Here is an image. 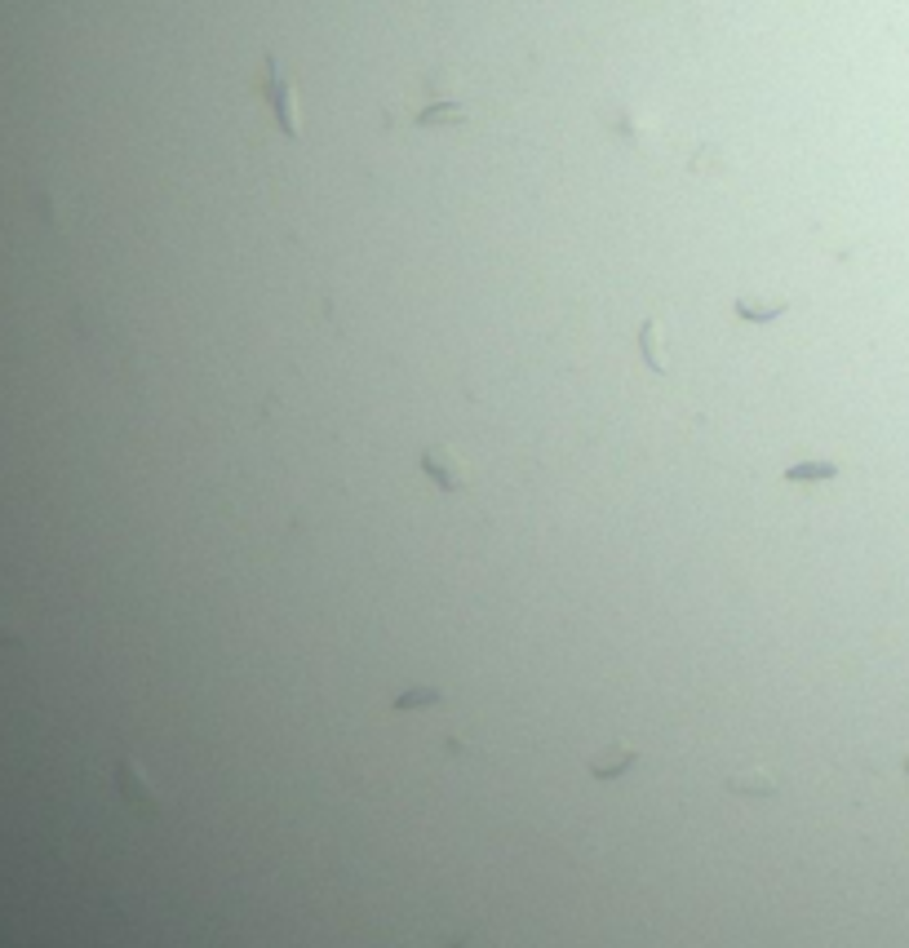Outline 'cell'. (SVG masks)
I'll list each match as a JSON object with an SVG mask.
<instances>
[{
	"instance_id": "3",
	"label": "cell",
	"mask_w": 909,
	"mask_h": 948,
	"mask_svg": "<svg viewBox=\"0 0 909 948\" xmlns=\"http://www.w3.org/2000/svg\"><path fill=\"white\" fill-rule=\"evenodd\" d=\"M417 466H421V474H430V478H435V487H439V492H462V487H466V470H462V466H457V457H453V453H444V448H426Z\"/></svg>"
},
{
	"instance_id": "9",
	"label": "cell",
	"mask_w": 909,
	"mask_h": 948,
	"mask_svg": "<svg viewBox=\"0 0 909 948\" xmlns=\"http://www.w3.org/2000/svg\"><path fill=\"white\" fill-rule=\"evenodd\" d=\"M728 789H732V794H746V798H750V794H755V798H772V794H777V780L763 776V771H746V776H732Z\"/></svg>"
},
{
	"instance_id": "8",
	"label": "cell",
	"mask_w": 909,
	"mask_h": 948,
	"mask_svg": "<svg viewBox=\"0 0 909 948\" xmlns=\"http://www.w3.org/2000/svg\"><path fill=\"white\" fill-rule=\"evenodd\" d=\"M608 129H613L617 137H626V142H644V137H652V120L644 116V112H635V107H626V120H608Z\"/></svg>"
},
{
	"instance_id": "10",
	"label": "cell",
	"mask_w": 909,
	"mask_h": 948,
	"mask_svg": "<svg viewBox=\"0 0 909 948\" xmlns=\"http://www.w3.org/2000/svg\"><path fill=\"white\" fill-rule=\"evenodd\" d=\"M656 333H661V324H656V320H644V324H639V355H644V363H648L652 372H665V363H661V346H656L661 337H656Z\"/></svg>"
},
{
	"instance_id": "5",
	"label": "cell",
	"mask_w": 909,
	"mask_h": 948,
	"mask_svg": "<svg viewBox=\"0 0 909 948\" xmlns=\"http://www.w3.org/2000/svg\"><path fill=\"white\" fill-rule=\"evenodd\" d=\"M630 762H635V744H613L608 753H599V758L590 762V771L604 776V780H613V776L630 771Z\"/></svg>"
},
{
	"instance_id": "6",
	"label": "cell",
	"mask_w": 909,
	"mask_h": 948,
	"mask_svg": "<svg viewBox=\"0 0 909 948\" xmlns=\"http://www.w3.org/2000/svg\"><path fill=\"white\" fill-rule=\"evenodd\" d=\"M466 120H471V112L462 103H430L413 116V124H466Z\"/></svg>"
},
{
	"instance_id": "1",
	"label": "cell",
	"mask_w": 909,
	"mask_h": 948,
	"mask_svg": "<svg viewBox=\"0 0 909 948\" xmlns=\"http://www.w3.org/2000/svg\"><path fill=\"white\" fill-rule=\"evenodd\" d=\"M262 67H266L262 71V98H266V107L275 116V129L288 142H302V98H297V85L279 71V58L275 54H266Z\"/></svg>"
},
{
	"instance_id": "4",
	"label": "cell",
	"mask_w": 909,
	"mask_h": 948,
	"mask_svg": "<svg viewBox=\"0 0 909 948\" xmlns=\"http://www.w3.org/2000/svg\"><path fill=\"white\" fill-rule=\"evenodd\" d=\"M737 320H750V324H772L780 315H789V302H755V297H741L737 306Z\"/></svg>"
},
{
	"instance_id": "7",
	"label": "cell",
	"mask_w": 909,
	"mask_h": 948,
	"mask_svg": "<svg viewBox=\"0 0 909 948\" xmlns=\"http://www.w3.org/2000/svg\"><path fill=\"white\" fill-rule=\"evenodd\" d=\"M830 478H838L834 462H798L785 470V483H830Z\"/></svg>"
},
{
	"instance_id": "11",
	"label": "cell",
	"mask_w": 909,
	"mask_h": 948,
	"mask_svg": "<svg viewBox=\"0 0 909 948\" xmlns=\"http://www.w3.org/2000/svg\"><path fill=\"white\" fill-rule=\"evenodd\" d=\"M435 701H439L435 692H421V696H399V701H395V710H413V705H435Z\"/></svg>"
},
{
	"instance_id": "12",
	"label": "cell",
	"mask_w": 909,
	"mask_h": 948,
	"mask_svg": "<svg viewBox=\"0 0 909 948\" xmlns=\"http://www.w3.org/2000/svg\"><path fill=\"white\" fill-rule=\"evenodd\" d=\"M905 776H909V753H905Z\"/></svg>"
},
{
	"instance_id": "2",
	"label": "cell",
	"mask_w": 909,
	"mask_h": 948,
	"mask_svg": "<svg viewBox=\"0 0 909 948\" xmlns=\"http://www.w3.org/2000/svg\"><path fill=\"white\" fill-rule=\"evenodd\" d=\"M116 785H121V794H125V802H129V807H142V811H155V807H160V789L146 780L142 762L125 758V762L116 767Z\"/></svg>"
}]
</instances>
